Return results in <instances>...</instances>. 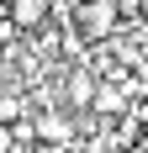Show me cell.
<instances>
[{"label":"cell","mask_w":148,"mask_h":153,"mask_svg":"<svg viewBox=\"0 0 148 153\" xmlns=\"http://www.w3.org/2000/svg\"><path fill=\"white\" fill-rule=\"evenodd\" d=\"M0 53H5V48H0Z\"/></svg>","instance_id":"ba28073f"},{"label":"cell","mask_w":148,"mask_h":153,"mask_svg":"<svg viewBox=\"0 0 148 153\" xmlns=\"http://www.w3.org/2000/svg\"><path fill=\"white\" fill-rule=\"evenodd\" d=\"M32 127H37L43 143H69V137H74V116H64V111H43Z\"/></svg>","instance_id":"3957f363"},{"label":"cell","mask_w":148,"mask_h":153,"mask_svg":"<svg viewBox=\"0 0 148 153\" xmlns=\"http://www.w3.org/2000/svg\"><path fill=\"white\" fill-rule=\"evenodd\" d=\"M79 27H85V37H106L117 27V0H90L79 11Z\"/></svg>","instance_id":"6da1fadb"},{"label":"cell","mask_w":148,"mask_h":153,"mask_svg":"<svg viewBox=\"0 0 148 153\" xmlns=\"http://www.w3.org/2000/svg\"><path fill=\"white\" fill-rule=\"evenodd\" d=\"M16 37H21V27H16V21H11V11H5V16H0V48H11Z\"/></svg>","instance_id":"5b68a950"},{"label":"cell","mask_w":148,"mask_h":153,"mask_svg":"<svg viewBox=\"0 0 148 153\" xmlns=\"http://www.w3.org/2000/svg\"><path fill=\"white\" fill-rule=\"evenodd\" d=\"M11 148H16V127H11V122H0V153H11Z\"/></svg>","instance_id":"8992f818"},{"label":"cell","mask_w":148,"mask_h":153,"mask_svg":"<svg viewBox=\"0 0 148 153\" xmlns=\"http://www.w3.org/2000/svg\"><path fill=\"white\" fill-rule=\"evenodd\" d=\"M138 122H143V127H148V100H143V106H138Z\"/></svg>","instance_id":"52a82bcc"},{"label":"cell","mask_w":148,"mask_h":153,"mask_svg":"<svg viewBox=\"0 0 148 153\" xmlns=\"http://www.w3.org/2000/svg\"><path fill=\"white\" fill-rule=\"evenodd\" d=\"M5 11H11V21H16L21 32H32V27H43V21H48V11H53V0H11Z\"/></svg>","instance_id":"7a4b0ae2"},{"label":"cell","mask_w":148,"mask_h":153,"mask_svg":"<svg viewBox=\"0 0 148 153\" xmlns=\"http://www.w3.org/2000/svg\"><path fill=\"white\" fill-rule=\"evenodd\" d=\"M69 100L74 106H95V74L90 69H74L69 74Z\"/></svg>","instance_id":"277c9868"}]
</instances>
